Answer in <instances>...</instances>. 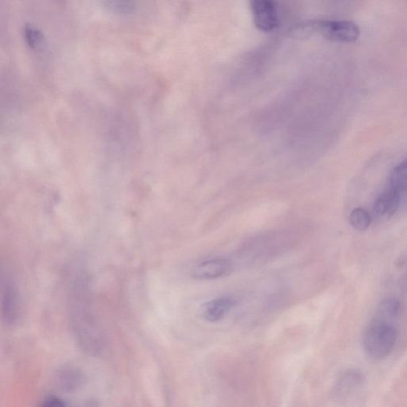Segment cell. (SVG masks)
<instances>
[{
    "label": "cell",
    "mask_w": 407,
    "mask_h": 407,
    "mask_svg": "<svg viewBox=\"0 0 407 407\" xmlns=\"http://www.w3.org/2000/svg\"><path fill=\"white\" fill-rule=\"evenodd\" d=\"M388 187L402 193L407 189V159L392 169L388 179Z\"/></svg>",
    "instance_id": "obj_10"
},
{
    "label": "cell",
    "mask_w": 407,
    "mask_h": 407,
    "mask_svg": "<svg viewBox=\"0 0 407 407\" xmlns=\"http://www.w3.org/2000/svg\"><path fill=\"white\" fill-rule=\"evenodd\" d=\"M58 377L60 386L65 391L75 390L81 383L78 371L71 369L60 372Z\"/></svg>",
    "instance_id": "obj_12"
},
{
    "label": "cell",
    "mask_w": 407,
    "mask_h": 407,
    "mask_svg": "<svg viewBox=\"0 0 407 407\" xmlns=\"http://www.w3.org/2000/svg\"><path fill=\"white\" fill-rule=\"evenodd\" d=\"M233 269L232 263L228 260L213 259L202 261L193 268L192 275L196 280H210L227 275Z\"/></svg>",
    "instance_id": "obj_4"
},
{
    "label": "cell",
    "mask_w": 407,
    "mask_h": 407,
    "mask_svg": "<svg viewBox=\"0 0 407 407\" xmlns=\"http://www.w3.org/2000/svg\"><path fill=\"white\" fill-rule=\"evenodd\" d=\"M403 286L406 290H407V273L405 275L403 280Z\"/></svg>",
    "instance_id": "obj_14"
},
{
    "label": "cell",
    "mask_w": 407,
    "mask_h": 407,
    "mask_svg": "<svg viewBox=\"0 0 407 407\" xmlns=\"http://www.w3.org/2000/svg\"><path fill=\"white\" fill-rule=\"evenodd\" d=\"M370 213L363 208H356L350 213L349 221L351 226L358 231L367 230L371 223Z\"/></svg>",
    "instance_id": "obj_11"
},
{
    "label": "cell",
    "mask_w": 407,
    "mask_h": 407,
    "mask_svg": "<svg viewBox=\"0 0 407 407\" xmlns=\"http://www.w3.org/2000/svg\"><path fill=\"white\" fill-rule=\"evenodd\" d=\"M3 313L9 323L15 322L18 314V297L15 288L8 281L3 291Z\"/></svg>",
    "instance_id": "obj_8"
},
{
    "label": "cell",
    "mask_w": 407,
    "mask_h": 407,
    "mask_svg": "<svg viewBox=\"0 0 407 407\" xmlns=\"http://www.w3.org/2000/svg\"><path fill=\"white\" fill-rule=\"evenodd\" d=\"M397 340V330L391 322L373 320L366 329L363 346L366 355L374 361L388 356Z\"/></svg>",
    "instance_id": "obj_1"
},
{
    "label": "cell",
    "mask_w": 407,
    "mask_h": 407,
    "mask_svg": "<svg viewBox=\"0 0 407 407\" xmlns=\"http://www.w3.org/2000/svg\"><path fill=\"white\" fill-rule=\"evenodd\" d=\"M295 31L305 33H315L332 42L343 43H354L361 35L356 24L345 20H311L297 26Z\"/></svg>",
    "instance_id": "obj_2"
},
{
    "label": "cell",
    "mask_w": 407,
    "mask_h": 407,
    "mask_svg": "<svg viewBox=\"0 0 407 407\" xmlns=\"http://www.w3.org/2000/svg\"><path fill=\"white\" fill-rule=\"evenodd\" d=\"M253 20L258 29L273 31L279 24L275 0H250Z\"/></svg>",
    "instance_id": "obj_3"
},
{
    "label": "cell",
    "mask_w": 407,
    "mask_h": 407,
    "mask_svg": "<svg viewBox=\"0 0 407 407\" xmlns=\"http://www.w3.org/2000/svg\"><path fill=\"white\" fill-rule=\"evenodd\" d=\"M401 204V193L388 187L377 196L374 209L376 216L381 220H389L394 216Z\"/></svg>",
    "instance_id": "obj_5"
},
{
    "label": "cell",
    "mask_w": 407,
    "mask_h": 407,
    "mask_svg": "<svg viewBox=\"0 0 407 407\" xmlns=\"http://www.w3.org/2000/svg\"><path fill=\"white\" fill-rule=\"evenodd\" d=\"M400 309L401 304L396 298H386L378 305L374 320L391 323L399 315Z\"/></svg>",
    "instance_id": "obj_9"
},
{
    "label": "cell",
    "mask_w": 407,
    "mask_h": 407,
    "mask_svg": "<svg viewBox=\"0 0 407 407\" xmlns=\"http://www.w3.org/2000/svg\"><path fill=\"white\" fill-rule=\"evenodd\" d=\"M363 377L357 371H349L345 373L337 383L335 395L337 396H346L356 391L362 385Z\"/></svg>",
    "instance_id": "obj_7"
},
{
    "label": "cell",
    "mask_w": 407,
    "mask_h": 407,
    "mask_svg": "<svg viewBox=\"0 0 407 407\" xmlns=\"http://www.w3.org/2000/svg\"><path fill=\"white\" fill-rule=\"evenodd\" d=\"M233 297H220L203 305L202 315L209 322H217L225 318L235 307Z\"/></svg>",
    "instance_id": "obj_6"
},
{
    "label": "cell",
    "mask_w": 407,
    "mask_h": 407,
    "mask_svg": "<svg viewBox=\"0 0 407 407\" xmlns=\"http://www.w3.org/2000/svg\"><path fill=\"white\" fill-rule=\"evenodd\" d=\"M24 37L27 45L33 50H37L43 45L44 38L43 33L35 26H26L24 30Z\"/></svg>",
    "instance_id": "obj_13"
}]
</instances>
